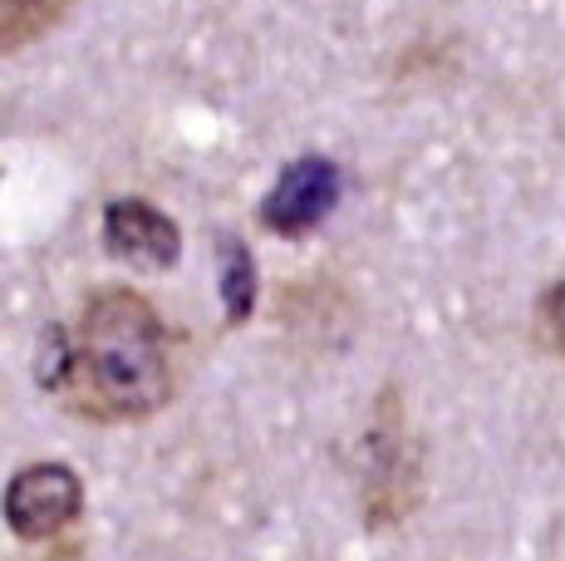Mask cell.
Instances as JSON below:
<instances>
[{
    "mask_svg": "<svg viewBox=\"0 0 565 561\" xmlns=\"http://www.w3.org/2000/svg\"><path fill=\"white\" fill-rule=\"evenodd\" d=\"M54 384L94 424L158 414L172 399V340L158 306L134 286H99L84 300Z\"/></svg>",
    "mask_w": 565,
    "mask_h": 561,
    "instance_id": "obj_1",
    "label": "cell"
},
{
    "mask_svg": "<svg viewBox=\"0 0 565 561\" xmlns=\"http://www.w3.org/2000/svg\"><path fill=\"white\" fill-rule=\"evenodd\" d=\"M536 320H541V350L561 354V286H551L546 296H541Z\"/></svg>",
    "mask_w": 565,
    "mask_h": 561,
    "instance_id": "obj_7",
    "label": "cell"
},
{
    "mask_svg": "<svg viewBox=\"0 0 565 561\" xmlns=\"http://www.w3.org/2000/svg\"><path fill=\"white\" fill-rule=\"evenodd\" d=\"M74 10V0H0V55L30 50Z\"/></svg>",
    "mask_w": 565,
    "mask_h": 561,
    "instance_id": "obj_5",
    "label": "cell"
},
{
    "mask_svg": "<svg viewBox=\"0 0 565 561\" xmlns=\"http://www.w3.org/2000/svg\"><path fill=\"white\" fill-rule=\"evenodd\" d=\"M222 252H226V276H222L226 320H232V326H242V320L252 316V306H256V272H252V252H246L242 242H232V236L222 242Z\"/></svg>",
    "mask_w": 565,
    "mask_h": 561,
    "instance_id": "obj_6",
    "label": "cell"
},
{
    "mask_svg": "<svg viewBox=\"0 0 565 561\" xmlns=\"http://www.w3.org/2000/svg\"><path fill=\"white\" fill-rule=\"evenodd\" d=\"M104 246L128 266L143 272H168L182 256V232L168 212H158L143 198H118L104 212Z\"/></svg>",
    "mask_w": 565,
    "mask_h": 561,
    "instance_id": "obj_4",
    "label": "cell"
},
{
    "mask_svg": "<svg viewBox=\"0 0 565 561\" xmlns=\"http://www.w3.org/2000/svg\"><path fill=\"white\" fill-rule=\"evenodd\" d=\"M6 522L20 542H50L64 527L79 522L84 483L64 463H30L6 483Z\"/></svg>",
    "mask_w": 565,
    "mask_h": 561,
    "instance_id": "obj_2",
    "label": "cell"
},
{
    "mask_svg": "<svg viewBox=\"0 0 565 561\" xmlns=\"http://www.w3.org/2000/svg\"><path fill=\"white\" fill-rule=\"evenodd\" d=\"M334 202H340V168L330 158L310 154V158H296L276 178V188L260 202V222L280 236H306L330 218Z\"/></svg>",
    "mask_w": 565,
    "mask_h": 561,
    "instance_id": "obj_3",
    "label": "cell"
}]
</instances>
